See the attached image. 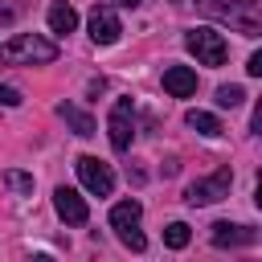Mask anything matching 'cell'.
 I'll return each mask as SVG.
<instances>
[{
  "mask_svg": "<svg viewBox=\"0 0 262 262\" xmlns=\"http://www.w3.org/2000/svg\"><path fill=\"white\" fill-rule=\"evenodd\" d=\"M57 57V45L37 37V33H16L0 45V61L4 66H49Z\"/></svg>",
  "mask_w": 262,
  "mask_h": 262,
  "instance_id": "1",
  "label": "cell"
},
{
  "mask_svg": "<svg viewBox=\"0 0 262 262\" xmlns=\"http://www.w3.org/2000/svg\"><path fill=\"white\" fill-rule=\"evenodd\" d=\"M184 45H188V53L201 61V66H221L225 57H229V45H225V37L221 33H213V29H188L184 33Z\"/></svg>",
  "mask_w": 262,
  "mask_h": 262,
  "instance_id": "2",
  "label": "cell"
},
{
  "mask_svg": "<svg viewBox=\"0 0 262 262\" xmlns=\"http://www.w3.org/2000/svg\"><path fill=\"white\" fill-rule=\"evenodd\" d=\"M139 201H119L115 209H111V229L119 233V242L123 246H131V250H143L147 242H143V233H139Z\"/></svg>",
  "mask_w": 262,
  "mask_h": 262,
  "instance_id": "3",
  "label": "cell"
},
{
  "mask_svg": "<svg viewBox=\"0 0 262 262\" xmlns=\"http://www.w3.org/2000/svg\"><path fill=\"white\" fill-rule=\"evenodd\" d=\"M229 184H233V172H229V168H217L213 176L192 180V184L184 188V201H188V205H213V201L229 196Z\"/></svg>",
  "mask_w": 262,
  "mask_h": 262,
  "instance_id": "4",
  "label": "cell"
},
{
  "mask_svg": "<svg viewBox=\"0 0 262 262\" xmlns=\"http://www.w3.org/2000/svg\"><path fill=\"white\" fill-rule=\"evenodd\" d=\"M74 168H78L86 192H94V196H111V192H115V172H111V164H102L98 156H78Z\"/></svg>",
  "mask_w": 262,
  "mask_h": 262,
  "instance_id": "5",
  "label": "cell"
},
{
  "mask_svg": "<svg viewBox=\"0 0 262 262\" xmlns=\"http://www.w3.org/2000/svg\"><path fill=\"white\" fill-rule=\"evenodd\" d=\"M106 131H111V147H115V151H127V147H131V139H135V111H131V98H119V102L111 106Z\"/></svg>",
  "mask_w": 262,
  "mask_h": 262,
  "instance_id": "6",
  "label": "cell"
},
{
  "mask_svg": "<svg viewBox=\"0 0 262 262\" xmlns=\"http://www.w3.org/2000/svg\"><path fill=\"white\" fill-rule=\"evenodd\" d=\"M225 25H233L242 37H258L262 33V0H229Z\"/></svg>",
  "mask_w": 262,
  "mask_h": 262,
  "instance_id": "7",
  "label": "cell"
},
{
  "mask_svg": "<svg viewBox=\"0 0 262 262\" xmlns=\"http://www.w3.org/2000/svg\"><path fill=\"white\" fill-rule=\"evenodd\" d=\"M119 33H123L119 12H115L111 4H94V8H90V37H94L98 45H115Z\"/></svg>",
  "mask_w": 262,
  "mask_h": 262,
  "instance_id": "8",
  "label": "cell"
},
{
  "mask_svg": "<svg viewBox=\"0 0 262 262\" xmlns=\"http://www.w3.org/2000/svg\"><path fill=\"white\" fill-rule=\"evenodd\" d=\"M53 209H57V217L66 221V225H86V217H90V209H86V201L78 196V188H53Z\"/></svg>",
  "mask_w": 262,
  "mask_h": 262,
  "instance_id": "9",
  "label": "cell"
},
{
  "mask_svg": "<svg viewBox=\"0 0 262 262\" xmlns=\"http://www.w3.org/2000/svg\"><path fill=\"white\" fill-rule=\"evenodd\" d=\"M209 237H213V246H254V242H258V229H250V225H229V221H217Z\"/></svg>",
  "mask_w": 262,
  "mask_h": 262,
  "instance_id": "10",
  "label": "cell"
},
{
  "mask_svg": "<svg viewBox=\"0 0 262 262\" xmlns=\"http://www.w3.org/2000/svg\"><path fill=\"white\" fill-rule=\"evenodd\" d=\"M164 90L172 98H188V94H196V74L188 66H168L164 70Z\"/></svg>",
  "mask_w": 262,
  "mask_h": 262,
  "instance_id": "11",
  "label": "cell"
},
{
  "mask_svg": "<svg viewBox=\"0 0 262 262\" xmlns=\"http://www.w3.org/2000/svg\"><path fill=\"white\" fill-rule=\"evenodd\" d=\"M57 115L66 119V127H70L74 135H82V139H86V135H94V119H90L78 102H61V106H57Z\"/></svg>",
  "mask_w": 262,
  "mask_h": 262,
  "instance_id": "12",
  "label": "cell"
},
{
  "mask_svg": "<svg viewBox=\"0 0 262 262\" xmlns=\"http://www.w3.org/2000/svg\"><path fill=\"white\" fill-rule=\"evenodd\" d=\"M49 29H53L57 37L74 33V29H78V12H74L66 0H53V4H49Z\"/></svg>",
  "mask_w": 262,
  "mask_h": 262,
  "instance_id": "13",
  "label": "cell"
},
{
  "mask_svg": "<svg viewBox=\"0 0 262 262\" xmlns=\"http://www.w3.org/2000/svg\"><path fill=\"white\" fill-rule=\"evenodd\" d=\"M184 123L192 127V131H201V135H209V139H217L225 127H221V119L217 115H209V111H188L184 115Z\"/></svg>",
  "mask_w": 262,
  "mask_h": 262,
  "instance_id": "14",
  "label": "cell"
},
{
  "mask_svg": "<svg viewBox=\"0 0 262 262\" xmlns=\"http://www.w3.org/2000/svg\"><path fill=\"white\" fill-rule=\"evenodd\" d=\"M4 184H8L12 192H20V196H29V192H33V176H29V172H16V168H8V172H4Z\"/></svg>",
  "mask_w": 262,
  "mask_h": 262,
  "instance_id": "15",
  "label": "cell"
},
{
  "mask_svg": "<svg viewBox=\"0 0 262 262\" xmlns=\"http://www.w3.org/2000/svg\"><path fill=\"white\" fill-rule=\"evenodd\" d=\"M164 242H168L172 250H184V246H188V225H184V221H172V225L164 229Z\"/></svg>",
  "mask_w": 262,
  "mask_h": 262,
  "instance_id": "16",
  "label": "cell"
},
{
  "mask_svg": "<svg viewBox=\"0 0 262 262\" xmlns=\"http://www.w3.org/2000/svg\"><path fill=\"white\" fill-rule=\"evenodd\" d=\"M217 102L221 106H242L246 102V90L242 86H217Z\"/></svg>",
  "mask_w": 262,
  "mask_h": 262,
  "instance_id": "17",
  "label": "cell"
},
{
  "mask_svg": "<svg viewBox=\"0 0 262 262\" xmlns=\"http://www.w3.org/2000/svg\"><path fill=\"white\" fill-rule=\"evenodd\" d=\"M196 8H201L205 16H217V20H225V4H221V0H196Z\"/></svg>",
  "mask_w": 262,
  "mask_h": 262,
  "instance_id": "18",
  "label": "cell"
},
{
  "mask_svg": "<svg viewBox=\"0 0 262 262\" xmlns=\"http://www.w3.org/2000/svg\"><path fill=\"white\" fill-rule=\"evenodd\" d=\"M0 106H20V90H12V86H0Z\"/></svg>",
  "mask_w": 262,
  "mask_h": 262,
  "instance_id": "19",
  "label": "cell"
},
{
  "mask_svg": "<svg viewBox=\"0 0 262 262\" xmlns=\"http://www.w3.org/2000/svg\"><path fill=\"white\" fill-rule=\"evenodd\" d=\"M246 74H254V78H258V74H262V53H254V57H250V61H246Z\"/></svg>",
  "mask_w": 262,
  "mask_h": 262,
  "instance_id": "20",
  "label": "cell"
},
{
  "mask_svg": "<svg viewBox=\"0 0 262 262\" xmlns=\"http://www.w3.org/2000/svg\"><path fill=\"white\" fill-rule=\"evenodd\" d=\"M115 4H123V8H135V4H139V0H115Z\"/></svg>",
  "mask_w": 262,
  "mask_h": 262,
  "instance_id": "21",
  "label": "cell"
},
{
  "mask_svg": "<svg viewBox=\"0 0 262 262\" xmlns=\"http://www.w3.org/2000/svg\"><path fill=\"white\" fill-rule=\"evenodd\" d=\"M0 16H4V20H8V16H12V12H8V8H0Z\"/></svg>",
  "mask_w": 262,
  "mask_h": 262,
  "instance_id": "22",
  "label": "cell"
}]
</instances>
